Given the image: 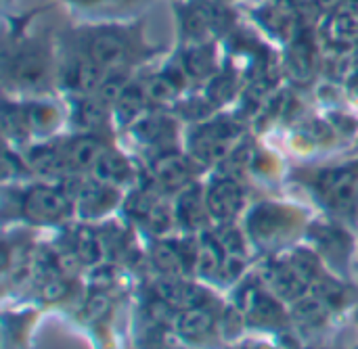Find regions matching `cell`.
Returning <instances> with one entry per match:
<instances>
[{
	"label": "cell",
	"mask_w": 358,
	"mask_h": 349,
	"mask_svg": "<svg viewBox=\"0 0 358 349\" xmlns=\"http://www.w3.org/2000/svg\"><path fill=\"white\" fill-rule=\"evenodd\" d=\"M86 50H88L86 54L101 69L113 71V69H122V65L126 63V59L130 54V42H128V36L122 29L103 27V29H96L90 36Z\"/></svg>",
	"instance_id": "6da1fadb"
},
{
	"label": "cell",
	"mask_w": 358,
	"mask_h": 349,
	"mask_svg": "<svg viewBox=\"0 0 358 349\" xmlns=\"http://www.w3.org/2000/svg\"><path fill=\"white\" fill-rule=\"evenodd\" d=\"M235 136H237V126L235 124L216 121V124H210V126L201 128L195 134V138L191 142V149H193L195 157H199L206 163H212V161H218L224 155H229Z\"/></svg>",
	"instance_id": "7a4b0ae2"
},
{
	"label": "cell",
	"mask_w": 358,
	"mask_h": 349,
	"mask_svg": "<svg viewBox=\"0 0 358 349\" xmlns=\"http://www.w3.org/2000/svg\"><path fill=\"white\" fill-rule=\"evenodd\" d=\"M23 211L36 222H57L67 216L69 199L50 186H36L23 199Z\"/></svg>",
	"instance_id": "3957f363"
},
{
	"label": "cell",
	"mask_w": 358,
	"mask_h": 349,
	"mask_svg": "<svg viewBox=\"0 0 358 349\" xmlns=\"http://www.w3.org/2000/svg\"><path fill=\"white\" fill-rule=\"evenodd\" d=\"M243 205V188L231 180V178H220L216 180L206 197V207L208 211L218 218V220H231Z\"/></svg>",
	"instance_id": "277c9868"
},
{
	"label": "cell",
	"mask_w": 358,
	"mask_h": 349,
	"mask_svg": "<svg viewBox=\"0 0 358 349\" xmlns=\"http://www.w3.org/2000/svg\"><path fill=\"white\" fill-rule=\"evenodd\" d=\"M151 172H153L155 182L162 184L164 188L189 186V182L193 178L191 163L178 153H166V155L157 157L151 165Z\"/></svg>",
	"instance_id": "5b68a950"
},
{
	"label": "cell",
	"mask_w": 358,
	"mask_h": 349,
	"mask_svg": "<svg viewBox=\"0 0 358 349\" xmlns=\"http://www.w3.org/2000/svg\"><path fill=\"white\" fill-rule=\"evenodd\" d=\"M105 69H101L88 54L71 61L63 71V84L65 88H71L80 94H88L92 90H99Z\"/></svg>",
	"instance_id": "8992f818"
},
{
	"label": "cell",
	"mask_w": 358,
	"mask_h": 349,
	"mask_svg": "<svg viewBox=\"0 0 358 349\" xmlns=\"http://www.w3.org/2000/svg\"><path fill=\"white\" fill-rule=\"evenodd\" d=\"M323 191L327 195V201L336 207V209H348L352 207L355 199H357V180L350 172L344 170H336L323 176L321 180Z\"/></svg>",
	"instance_id": "52a82bcc"
},
{
	"label": "cell",
	"mask_w": 358,
	"mask_h": 349,
	"mask_svg": "<svg viewBox=\"0 0 358 349\" xmlns=\"http://www.w3.org/2000/svg\"><path fill=\"white\" fill-rule=\"evenodd\" d=\"M157 295L164 304H168L170 308H178V310H191V308H199L206 293L201 289H197L195 285L170 279L157 285Z\"/></svg>",
	"instance_id": "ba28073f"
},
{
	"label": "cell",
	"mask_w": 358,
	"mask_h": 349,
	"mask_svg": "<svg viewBox=\"0 0 358 349\" xmlns=\"http://www.w3.org/2000/svg\"><path fill=\"white\" fill-rule=\"evenodd\" d=\"M63 155L69 170H88L94 168V163L103 155V144L94 136H78L65 144Z\"/></svg>",
	"instance_id": "9c48e42d"
},
{
	"label": "cell",
	"mask_w": 358,
	"mask_h": 349,
	"mask_svg": "<svg viewBox=\"0 0 358 349\" xmlns=\"http://www.w3.org/2000/svg\"><path fill=\"white\" fill-rule=\"evenodd\" d=\"M10 73H13L15 82H19L23 86L40 84L46 75L44 54L40 50H34V48L21 50L19 54H15V61L10 65Z\"/></svg>",
	"instance_id": "30bf717a"
},
{
	"label": "cell",
	"mask_w": 358,
	"mask_h": 349,
	"mask_svg": "<svg viewBox=\"0 0 358 349\" xmlns=\"http://www.w3.org/2000/svg\"><path fill=\"white\" fill-rule=\"evenodd\" d=\"M264 279L273 287V291L285 299H298L304 293V287L308 285L292 266H281V264L268 266L264 270Z\"/></svg>",
	"instance_id": "8fae6325"
},
{
	"label": "cell",
	"mask_w": 358,
	"mask_h": 349,
	"mask_svg": "<svg viewBox=\"0 0 358 349\" xmlns=\"http://www.w3.org/2000/svg\"><path fill=\"white\" fill-rule=\"evenodd\" d=\"M260 19L266 25V29H271L275 36H279V38H292L294 36L296 13L287 0L285 2L277 0L275 4H266L260 13Z\"/></svg>",
	"instance_id": "7c38bea8"
},
{
	"label": "cell",
	"mask_w": 358,
	"mask_h": 349,
	"mask_svg": "<svg viewBox=\"0 0 358 349\" xmlns=\"http://www.w3.org/2000/svg\"><path fill=\"white\" fill-rule=\"evenodd\" d=\"M117 199V193L111 184L105 182H90L82 188L80 201H82V216H101L107 211Z\"/></svg>",
	"instance_id": "4fadbf2b"
},
{
	"label": "cell",
	"mask_w": 358,
	"mask_h": 349,
	"mask_svg": "<svg viewBox=\"0 0 358 349\" xmlns=\"http://www.w3.org/2000/svg\"><path fill=\"white\" fill-rule=\"evenodd\" d=\"M92 174L99 182L117 186L122 182H126L130 178V165L128 161L115 153V151H103V155L99 157V161L92 168Z\"/></svg>",
	"instance_id": "5bb4252c"
},
{
	"label": "cell",
	"mask_w": 358,
	"mask_h": 349,
	"mask_svg": "<svg viewBox=\"0 0 358 349\" xmlns=\"http://www.w3.org/2000/svg\"><path fill=\"white\" fill-rule=\"evenodd\" d=\"M149 101L147 88L141 84H128L122 96L115 101V117L120 124H130L138 117V113L145 109V103Z\"/></svg>",
	"instance_id": "9a60e30c"
},
{
	"label": "cell",
	"mask_w": 358,
	"mask_h": 349,
	"mask_svg": "<svg viewBox=\"0 0 358 349\" xmlns=\"http://www.w3.org/2000/svg\"><path fill=\"white\" fill-rule=\"evenodd\" d=\"M287 71L296 80H308L315 71V50L308 40H296L287 52Z\"/></svg>",
	"instance_id": "2e32d148"
},
{
	"label": "cell",
	"mask_w": 358,
	"mask_h": 349,
	"mask_svg": "<svg viewBox=\"0 0 358 349\" xmlns=\"http://www.w3.org/2000/svg\"><path fill=\"white\" fill-rule=\"evenodd\" d=\"M212 325H214L212 314H210L206 308L199 306V308L185 310V312L178 316L176 329H178L180 337H187V339H201V337H206V335L212 331Z\"/></svg>",
	"instance_id": "e0dca14e"
},
{
	"label": "cell",
	"mask_w": 358,
	"mask_h": 349,
	"mask_svg": "<svg viewBox=\"0 0 358 349\" xmlns=\"http://www.w3.org/2000/svg\"><path fill=\"white\" fill-rule=\"evenodd\" d=\"M180 86H182V77L178 71H166V73H159L155 77L149 80V84L145 86L147 88V94H149V101H155V103H170L178 96L180 92Z\"/></svg>",
	"instance_id": "ac0fdd59"
},
{
	"label": "cell",
	"mask_w": 358,
	"mask_h": 349,
	"mask_svg": "<svg viewBox=\"0 0 358 349\" xmlns=\"http://www.w3.org/2000/svg\"><path fill=\"white\" fill-rule=\"evenodd\" d=\"M29 165L38 172H46V174H57V172H67V161L63 155V149H55V147H36L29 151L27 155Z\"/></svg>",
	"instance_id": "d6986e66"
},
{
	"label": "cell",
	"mask_w": 358,
	"mask_h": 349,
	"mask_svg": "<svg viewBox=\"0 0 358 349\" xmlns=\"http://www.w3.org/2000/svg\"><path fill=\"white\" fill-rule=\"evenodd\" d=\"M325 31L338 44H352L358 38V17L350 10H340L329 19Z\"/></svg>",
	"instance_id": "ffe728a7"
},
{
	"label": "cell",
	"mask_w": 358,
	"mask_h": 349,
	"mask_svg": "<svg viewBox=\"0 0 358 349\" xmlns=\"http://www.w3.org/2000/svg\"><path fill=\"white\" fill-rule=\"evenodd\" d=\"M206 209L201 195L197 188H187L178 201V218L187 228H199L206 218Z\"/></svg>",
	"instance_id": "44dd1931"
},
{
	"label": "cell",
	"mask_w": 358,
	"mask_h": 349,
	"mask_svg": "<svg viewBox=\"0 0 358 349\" xmlns=\"http://www.w3.org/2000/svg\"><path fill=\"white\" fill-rule=\"evenodd\" d=\"M185 249L174 245V243H159L153 249V262L162 272L168 274H180L187 268V260H185Z\"/></svg>",
	"instance_id": "7402d4cb"
},
{
	"label": "cell",
	"mask_w": 358,
	"mask_h": 349,
	"mask_svg": "<svg viewBox=\"0 0 358 349\" xmlns=\"http://www.w3.org/2000/svg\"><path fill=\"white\" fill-rule=\"evenodd\" d=\"M105 105L101 98H80L73 109V119L84 130H96L105 121Z\"/></svg>",
	"instance_id": "603a6c76"
},
{
	"label": "cell",
	"mask_w": 358,
	"mask_h": 349,
	"mask_svg": "<svg viewBox=\"0 0 358 349\" xmlns=\"http://www.w3.org/2000/svg\"><path fill=\"white\" fill-rule=\"evenodd\" d=\"M222 245L218 239L214 237H206L199 243V251H197V268L203 274H214L222 268V262L227 255H222Z\"/></svg>",
	"instance_id": "cb8c5ba5"
},
{
	"label": "cell",
	"mask_w": 358,
	"mask_h": 349,
	"mask_svg": "<svg viewBox=\"0 0 358 349\" xmlns=\"http://www.w3.org/2000/svg\"><path fill=\"white\" fill-rule=\"evenodd\" d=\"M23 117L27 121V128L36 130V132H46V130L55 128L57 119H59L55 107L44 105V103H34V105L23 107Z\"/></svg>",
	"instance_id": "d4e9b609"
},
{
	"label": "cell",
	"mask_w": 358,
	"mask_h": 349,
	"mask_svg": "<svg viewBox=\"0 0 358 349\" xmlns=\"http://www.w3.org/2000/svg\"><path fill=\"white\" fill-rule=\"evenodd\" d=\"M73 251L82 264H96L101 258V239L92 230L82 228V230H78Z\"/></svg>",
	"instance_id": "484cf974"
},
{
	"label": "cell",
	"mask_w": 358,
	"mask_h": 349,
	"mask_svg": "<svg viewBox=\"0 0 358 349\" xmlns=\"http://www.w3.org/2000/svg\"><path fill=\"white\" fill-rule=\"evenodd\" d=\"M185 69L187 73L195 77H206L208 73L214 71V52L210 46H199L187 52L185 57Z\"/></svg>",
	"instance_id": "4316f807"
},
{
	"label": "cell",
	"mask_w": 358,
	"mask_h": 349,
	"mask_svg": "<svg viewBox=\"0 0 358 349\" xmlns=\"http://www.w3.org/2000/svg\"><path fill=\"white\" fill-rule=\"evenodd\" d=\"M128 84H130L128 82V75L122 69H113L111 73H107L103 77V82L99 86V98L103 103H107V105H111V103L115 105V101L122 96V92L126 90Z\"/></svg>",
	"instance_id": "83f0119b"
},
{
	"label": "cell",
	"mask_w": 358,
	"mask_h": 349,
	"mask_svg": "<svg viewBox=\"0 0 358 349\" xmlns=\"http://www.w3.org/2000/svg\"><path fill=\"white\" fill-rule=\"evenodd\" d=\"M136 134L141 140L147 142H159L168 136H172V124L166 117H147L141 124H136Z\"/></svg>",
	"instance_id": "f1b7e54d"
},
{
	"label": "cell",
	"mask_w": 358,
	"mask_h": 349,
	"mask_svg": "<svg viewBox=\"0 0 358 349\" xmlns=\"http://www.w3.org/2000/svg\"><path fill=\"white\" fill-rule=\"evenodd\" d=\"M306 283H313V281H319L321 276V266H319V260L308 253V251H298L294 258H292V264H289Z\"/></svg>",
	"instance_id": "f546056e"
},
{
	"label": "cell",
	"mask_w": 358,
	"mask_h": 349,
	"mask_svg": "<svg viewBox=\"0 0 358 349\" xmlns=\"http://www.w3.org/2000/svg\"><path fill=\"white\" fill-rule=\"evenodd\" d=\"M233 92H235V80H233L229 73H222V75L214 77V82H212V86H210V90H208V96H210L212 101L220 103V101L231 98Z\"/></svg>",
	"instance_id": "4dcf8cb0"
},
{
	"label": "cell",
	"mask_w": 358,
	"mask_h": 349,
	"mask_svg": "<svg viewBox=\"0 0 358 349\" xmlns=\"http://www.w3.org/2000/svg\"><path fill=\"white\" fill-rule=\"evenodd\" d=\"M222 245V249L229 253V255H243L245 251V245H243V239L241 235L235 230V228H224L220 232V237H216Z\"/></svg>",
	"instance_id": "1f68e13d"
},
{
	"label": "cell",
	"mask_w": 358,
	"mask_h": 349,
	"mask_svg": "<svg viewBox=\"0 0 358 349\" xmlns=\"http://www.w3.org/2000/svg\"><path fill=\"white\" fill-rule=\"evenodd\" d=\"M145 222L149 224V228L153 232H166L170 228V211H168V207L162 205V203H157L155 209L149 214V218Z\"/></svg>",
	"instance_id": "d6a6232c"
},
{
	"label": "cell",
	"mask_w": 358,
	"mask_h": 349,
	"mask_svg": "<svg viewBox=\"0 0 358 349\" xmlns=\"http://www.w3.org/2000/svg\"><path fill=\"white\" fill-rule=\"evenodd\" d=\"M107 310H109V299L105 295H94L86 304V316L92 320H101L107 314Z\"/></svg>",
	"instance_id": "836d02e7"
},
{
	"label": "cell",
	"mask_w": 358,
	"mask_h": 349,
	"mask_svg": "<svg viewBox=\"0 0 358 349\" xmlns=\"http://www.w3.org/2000/svg\"><path fill=\"white\" fill-rule=\"evenodd\" d=\"M65 293H67V287H65V283H61L59 279H50V281H46L44 287H42V297L48 299V302H59V299L65 297Z\"/></svg>",
	"instance_id": "e575fe53"
},
{
	"label": "cell",
	"mask_w": 358,
	"mask_h": 349,
	"mask_svg": "<svg viewBox=\"0 0 358 349\" xmlns=\"http://www.w3.org/2000/svg\"><path fill=\"white\" fill-rule=\"evenodd\" d=\"M241 268H243V260H241V255H229V253H227V258H224V262H222V268H220V270H224L227 279H235V276L241 272Z\"/></svg>",
	"instance_id": "d590c367"
},
{
	"label": "cell",
	"mask_w": 358,
	"mask_h": 349,
	"mask_svg": "<svg viewBox=\"0 0 358 349\" xmlns=\"http://www.w3.org/2000/svg\"><path fill=\"white\" fill-rule=\"evenodd\" d=\"M310 2H313V6H317L321 10H327V13H331L336 8H342L346 4V0H310Z\"/></svg>",
	"instance_id": "8d00e7d4"
},
{
	"label": "cell",
	"mask_w": 358,
	"mask_h": 349,
	"mask_svg": "<svg viewBox=\"0 0 358 349\" xmlns=\"http://www.w3.org/2000/svg\"><path fill=\"white\" fill-rule=\"evenodd\" d=\"M201 4H210V6H222V4H227L229 0H199Z\"/></svg>",
	"instance_id": "74e56055"
},
{
	"label": "cell",
	"mask_w": 358,
	"mask_h": 349,
	"mask_svg": "<svg viewBox=\"0 0 358 349\" xmlns=\"http://www.w3.org/2000/svg\"><path fill=\"white\" fill-rule=\"evenodd\" d=\"M73 2H78V4H94L99 0H73Z\"/></svg>",
	"instance_id": "f35d334b"
}]
</instances>
